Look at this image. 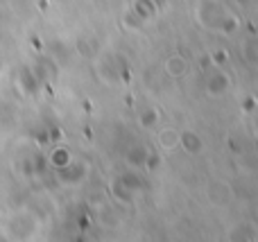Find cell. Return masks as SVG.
<instances>
[]
</instances>
